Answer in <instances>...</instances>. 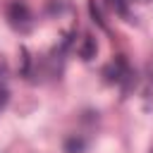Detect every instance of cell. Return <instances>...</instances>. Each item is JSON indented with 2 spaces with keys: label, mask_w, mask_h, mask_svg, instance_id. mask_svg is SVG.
I'll use <instances>...</instances> for the list:
<instances>
[{
  "label": "cell",
  "mask_w": 153,
  "mask_h": 153,
  "mask_svg": "<svg viewBox=\"0 0 153 153\" xmlns=\"http://www.w3.org/2000/svg\"><path fill=\"white\" fill-rule=\"evenodd\" d=\"M10 19L14 24H24V22L31 19V12H29V7L24 2H12L10 5Z\"/></svg>",
  "instance_id": "1"
},
{
  "label": "cell",
  "mask_w": 153,
  "mask_h": 153,
  "mask_svg": "<svg viewBox=\"0 0 153 153\" xmlns=\"http://www.w3.org/2000/svg\"><path fill=\"white\" fill-rule=\"evenodd\" d=\"M7 100H10V91H7L5 86H0V110L7 105Z\"/></svg>",
  "instance_id": "6"
},
{
  "label": "cell",
  "mask_w": 153,
  "mask_h": 153,
  "mask_svg": "<svg viewBox=\"0 0 153 153\" xmlns=\"http://www.w3.org/2000/svg\"><path fill=\"white\" fill-rule=\"evenodd\" d=\"M88 12H91V17H93V22H96V24H98L100 29H108V26H105V19H103V14H100V10H98V5H96L93 0L88 2Z\"/></svg>",
  "instance_id": "4"
},
{
  "label": "cell",
  "mask_w": 153,
  "mask_h": 153,
  "mask_svg": "<svg viewBox=\"0 0 153 153\" xmlns=\"http://www.w3.org/2000/svg\"><path fill=\"white\" fill-rule=\"evenodd\" d=\"M110 5H112V10H115L120 17H127V5H129V0H110Z\"/></svg>",
  "instance_id": "5"
},
{
  "label": "cell",
  "mask_w": 153,
  "mask_h": 153,
  "mask_svg": "<svg viewBox=\"0 0 153 153\" xmlns=\"http://www.w3.org/2000/svg\"><path fill=\"white\" fill-rule=\"evenodd\" d=\"M151 153H153V148H151Z\"/></svg>",
  "instance_id": "7"
},
{
  "label": "cell",
  "mask_w": 153,
  "mask_h": 153,
  "mask_svg": "<svg viewBox=\"0 0 153 153\" xmlns=\"http://www.w3.org/2000/svg\"><path fill=\"white\" fill-rule=\"evenodd\" d=\"M96 50H98V45H96V41L88 36V38H84V43L79 45V55L84 57V60H91V57H96Z\"/></svg>",
  "instance_id": "3"
},
{
  "label": "cell",
  "mask_w": 153,
  "mask_h": 153,
  "mask_svg": "<svg viewBox=\"0 0 153 153\" xmlns=\"http://www.w3.org/2000/svg\"><path fill=\"white\" fill-rule=\"evenodd\" d=\"M86 146H88V141L84 139V136H67L65 139V153H84L86 151Z\"/></svg>",
  "instance_id": "2"
}]
</instances>
